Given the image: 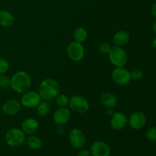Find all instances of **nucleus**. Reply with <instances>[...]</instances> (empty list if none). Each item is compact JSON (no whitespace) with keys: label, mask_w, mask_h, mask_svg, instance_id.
<instances>
[{"label":"nucleus","mask_w":156,"mask_h":156,"mask_svg":"<svg viewBox=\"0 0 156 156\" xmlns=\"http://www.w3.org/2000/svg\"><path fill=\"white\" fill-rule=\"evenodd\" d=\"M90 152L92 156H110L111 149L106 143L103 141H96L91 145Z\"/></svg>","instance_id":"nucleus-11"},{"label":"nucleus","mask_w":156,"mask_h":156,"mask_svg":"<svg viewBox=\"0 0 156 156\" xmlns=\"http://www.w3.org/2000/svg\"><path fill=\"white\" fill-rule=\"evenodd\" d=\"M100 101L102 105L107 108H115L118 104V100L115 94L111 92H105L100 98Z\"/></svg>","instance_id":"nucleus-16"},{"label":"nucleus","mask_w":156,"mask_h":156,"mask_svg":"<svg viewBox=\"0 0 156 156\" xmlns=\"http://www.w3.org/2000/svg\"><path fill=\"white\" fill-rule=\"evenodd\" d=\"M69 108L74 112L84 114L89 110L90 105L86 98L81 95H74L69 98Z\"/></svg>","instance_id":"nucleus-5"},{"label":"nucleus","mask_w":156,"mask_h":156,"mask_svg":"<svg viewBox=\"0 0 156 156\" xmlns=\"http://www.w3.org/2000/svg\"><path fill=\"white\" fill-rule=\"evenodd\" d=\"M128 123V118L126 114L121 112H115L113 114L111 120V126L114 130L123 129Z\"/></svg>","instance_id":"nucleus-13"},{"label":"nucleus","mask_w":156,"mask_h":156,"mask_svg":"<svg viewBox=\"0 0 156 156\" xmlns=\"http://www.w3.org/2000/svg\"><path fill=\"white\" fill-rule=\"evenodd\" d=\"M69 141L70 145L75 149H81L84 147L86 143V137L85 133L81 129L75 128L72 129L69 135Z\"/></svg>","instance_id":"nucleus-9"},{"label":"nucleus","mask_w":156,"mask_h":156,"mask_svg":"<svg viewBox=\"0 0 156 156\" xmlns=\"http://www.w3.org/2000/svg\"><path fill=\"white\" fill-rule=\"evenodd\" d=\"M39 129V122L34 118H27L21 123V129L25 134L33 135Z\"/></svg>","instance_id":"nucleus-15"},{"label":"nucleus","mask_w":156,"mask_h":156,"mask_svg":"<svg viewBox=\"0 0 156 156\" xmlns=\"http://www.w3.org/2000/svg\"><path fill=\"white\" fill-rule=\"evenodd\" d=\"M111 77L117 85L121 86L128 85L132 80L129 71L123 67H116V69L113 70Z\"/></svg>","instance_id":"nucleus-7"},{"label":"nucleus","mask_w":156,"mask_h":156,"mask_svg":"<svg viewBox=\"0 0 156 156\" xmlns=\"http://www.w3.org/2000/svg\"><path fill=\"white\" fill-rule=\"evenodd\" d=\"M152 28H153L154 33H155L156 34V21L153 23V25H152Z\"/></svg>","instance_id":"nucleus-30"},{"label":"nucleus","mask_w":156,"mask_h":156,"mask_svg":"<svg viewBox=\"0 0 156 156\" xmlns=\"http://www.w3.org/2000/svg\"><path fill=\"white\" fill-rule=\"evenodd\" d=\"M152 47L155 49H156V37L153 40V41H152Z\"/></svg>","instance_id":"nucleus-31"},{"label":"nucleus","mask_w":156,"mask_h":156,"mask_svg":"<svg viewBox=\"0 0 156 156\" xmlns=\"http://www.w3.org/2000/svg\"><path fill=\"white\" fill-rule=\"evenodd\" d=\"M2 110L5 115L15 116L21 110V103L15 99H11L3 104Z\"/></svg>","instance_id":"nucleus-14"},{"label":"nucleus","mask_w":156,"mask_h":156,"mask_svg":"<svg viewBox=\"0 0 156 156\" xmlns=\"http://www.w3.org/2000/svg\"><path fill=\"white\" fill-rule=\"evenodd\" d=\"M55 99H56V104L59 108L66 107L69 101V98H68V96L64 94H59Z\"/></svg>","instance_id":"nucleus-22"},{"label":"nucleus","mask_w":156,"mask_h":156,"mask_svg":"<svg viewBox=\"0 0 156 156\" xmlns=\"http://www.w3.org/2000/svg\"><path fill=\"white\" fill-rule=\"evenodd\" d=\"M73 39L76 42L78 43H82L85 41L88 37V32L83 27H78L73 32Z\"/></svg>","instance_id":"nucleus-20"},{"label":"nucleus","mask_w":156,"mask_h":156,"mask_svg":"<svg viewBox=\"0 0 156 156\" xmlns=\"http://www.w3.org/2000/svg\"><path fill=\"white\" fill-rule=\"evenodd\" d=\"M128 123L133 129H140L146 125V116L142 111L133 112L128 119Z\"/></svg>","instance_id":"nucleus-10"},{"label":"nucleus","mask_w":156,"mask_h":156,"mask_svg":"<svg viewBox=\"0 0 156 156\" xmlns=\"http://www.w3.org/2000/svg\"><path fill=\"white\" fill-rule=\"evenodd\" d=\"M129 73H130L131 79H133V80H140L143 76V71L140 68L133 69Z\"/></svg>","instance_id":"nucleus-23"},{"label":"nucleus","mask_w":156,"mask_h":156,"mask_svg":"<svg viewBox=\"0 0 156 156\" xmlns=\"http://www.w3.org/2000/svg\"><path fill=\"white\" fill-rule=\"evenodd\" d=\"M70 117H71V113L70 111L66 108V107L64 108H59L54 112L53 116V119L54 123L58 126H62L68 123Z\"/></svg>","instance_id":"nucleus-12"},{"label":"nucleus","mask_w":156,"mask_h":156,"mask_svg":"<svg viewBox=\"0 0 156 156\" xmlns=\"http://www.w3.org/2000/svg\"><path fill=\"white\" fill-rule=\"evenodd\" d=\"M26 143H27V146L33 150H37L42 146L41 139L34 135H31L27 137L26 140Z\"/></svg>","instance_id":"nucleus-19"},{"label":"nucleus","mask_w":156,"mask_h":156,"mask_svg":"<svg viewBox=\"0 0 156 156\" xmlns=\"http://www.w3.org/2000/svg\"><path fill=\"white\" fill-rule=\"evenodd\" d=\"M25 133L21 129L12 128L6 133L5 140L6 144L12 148H18L22 146L25 142Z\"/></svg>","instance_id":"nucleus-3"},{"label":"nucleus","mask_w":156,"mask_h":156,"mask_svg":"<svg viewBox=\"0 0 156 156\" xmlns=\"http://www.w3.org/2000/svg\"><path fill=\"white\" fill-rule=\"evenodd\" d=\"M66 53L71 60L74 62H79L85 56V49L82 44L73 41L67 47Z\"/></svg>","instance_id":"nucleus-6"},{"label":"nucleus","mask_w":156,"mask_h":156,"mask_svg":"<svg viewBox=\"0 0 156 156\" xmlns=\"http://www.w3.org/2000/svg\"><path fill=\"white\" fill-rule=\"evenodd\" d=\"M146 137L150 142L156 141V126H152L147 129Z\"/></svg>","instance_id":"nucleus-24"},{"label":"nucleus","mask_w":156,"mask_h":156,"mask_svg":"<svg viewBox=\"0 0 156 156\" xmlns=\"http://www.w3.org/2000/svg\"><path fill=\"white\" fill-rule=\"evenodd\" d=\"M11 79L8 76L3 75H0V88L5 89L10 87Z\"/></svg>","instance_id":"nucleus-25"},{"label":"nucleus","mask_w":156,"mask_h":156,"mask_svg":"<svg viewBox=\"0 0 156 156\" xmlns=\"http://www.w3.org/2000/svg\"><path fill=\"white\" fill-rule=\"evenodd\" d=\"M41 101V98L39 93L34 91H27L22 94L20 103L27 108H34Z\"/></svg>","instance_id":"nucleus-8"},{"label":"nucleus","mask_w":156,"mask_h":156,"mask_svg":"<svg viewBox=\"0 0 156 156\" xmlns=\"http://www.w3.org/2000/svg\"><path fill=\"white\" fill-rule=\"evenodd\" d=\"M37 108V114L40 117H46L48 115L50 111V106L49 105L48 101H43L39 103V105L36 107Z\"/></svg>","instance_id":"nucleus-21"},{"label":"nucleus","mask_w":156,"mask_h":156,"mask_svg":"<svg viewBox=\"0 0 156 156\" xmlns=\"http://www.w3.org/2000/svg\"><path fill=\"white\" fill-rule=\"evenodd\" d=\"M151 12H152V15L156 18V3L153 4L152 5V8H151Z\"/></svg>","instance_id":"nucleus-29"},{"label":"nucleus","mask_w":156,"mask_h":156,"mask_svg":"<svg viewBox=\"0 0 156 156\" xmlns=\"http://www.w3.org/2000/svg\"><path fill=\"white\" fill-rule=\"evenodd\" d=\"M77 156H91V152L87 149H82L78 152Z\"/></svg>","instance_id":"nucleus-28"},{"label":"nucleus","mask_w":156,"mask_h":156,"mask_svg":"<svg viewBox=\"0 0 156 156\" xmlns=\"http://www.w3.org/2000/svg\"><path fill=\"white\" fill-rule=\"evenodd\" d=\"M9 64L7 60L0 57V75H3L9 71Z\"/></svg>","instance_id":"nucleus-26"},{"label":"nucleus","mask_w":156,"mask_h":156,"mask_svg":"<svg viewBox=\"0 0 156 156\" xmlns=\"http://www.w3.org/2000/svg\"><path fill=\"white\" fill-rule=\"evenodd\" d=\"M111 47H112L108 43H102L101 44H100L98 49L99 51L103 53V54H109V53L111 52Z\"/></svg>","instance_id":"nucleus-27"},{"label":"nucleus","mask_w":156,"mask_h":156,"mask_svg":"<svg viewBox=\"0 0 156 156\" xmlns=\"http://www.w3.org/2000/svg\"><path fill=\"white\" fill-rule=\"evenodd\" d=\"M60 87L57 81L51 78L44 79L41 82L38 88V93L41 99L46 101H50L56 98L59 94Z\"/></svg>","instance_id":"nucleus-1"},{"label":"nucleus","mask_w":156,"mask_h":156,"mask_svg":"<svg viewBox=\"0 0 156 156\" xmlns=\"http://www.w3.org/2000/svg\"><path fill=\"white\" fill-rule=\"evenodd\" d=\"M15 17L7 10L0 11V25L4 27H9L13 25Z\"/></svg>","instance_id":"nucleus-18"},{"label":"nucleus","mask_w":156,"mask_h":156,"mask_svg":"<svg viewBox=\"0 0 156 156\" xmlns=\"http://www.w3.org/2000/svg\"><path fill=\"white\" fill-rule=\"evenodd\" d=\"M10 86L19 94L29 91L31 86V79L27 73L24 71L17 72L11 78Z\"/></svg>","instance_id":"nucleus-2"},{"label":"nucleus","mask_w":156,"mask_h":156,"mask_svg":"<svg viewBox=\"0 0 156 156\" xmlns=\"http://www.w3.org/2000/svg\"><path fill=\"white\" fill-rule=\"evenodd\" d=\"M108 55L111 64L115 67H123L127 62V53L121 47L114 46L111 47V52Z\"/></svg>","instance_id":"nucleus-4"},{"label":"nucleus","mask_w":156,"mask_h":156,"mask_svg":"<svg viewBox=\"0 0 156 156\" xmlns=\"http://www.w3.org/2000/svg\"><path fill=\"white\" fill-rule=\"evenodd\" d=\"M130 40V35L126 30H119L113 37V41L115 46L117 47H123L126 45L129 42Z\"/></svg>","instance_id":"nucleus-17"}]
</instances>
